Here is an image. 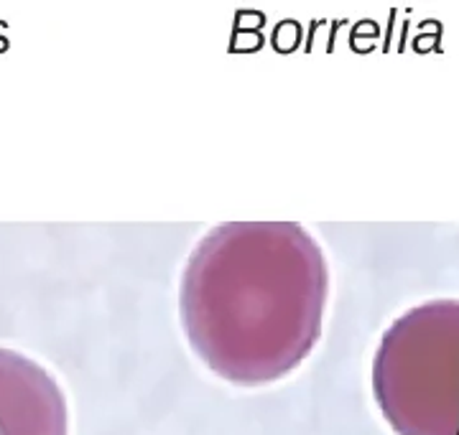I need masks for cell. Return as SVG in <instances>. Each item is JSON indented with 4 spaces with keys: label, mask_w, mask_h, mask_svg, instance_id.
<instances>
[{
    "label": "cell",
    "mask_w": 459,
    "mask_h": 435,
    "mask_svg": "<svg viewBox=\"0 0 459 435\" xmlns=\"http://www.w3.org/2000/svg\"><path fill=\"white\" fill-rule=\"evenodd\" d=\"M329 301L319 242L294 222H235L207 232L179 283L184 337L232 385L276 382L312 354Z\"/></svg>",
    "instance_id": "1"
},
{
    "label": "cell",
    "mask_w": 459,
    "mask_h": 435,
    "mask_svg": "<svg viewBox=\"0 0 459 435\" xmlns=\"http://www.w3.org/2000/svg\"><path fill=\"white\" fill-rule=\"evenodd\" d=\"M370 380L395 435H459V298L401 313L380 337Z\"/></svg>",
    "instance_id": "2"
},
{
    "label": "cell",
    "mask_w": 459,
    "mask_h": 435,
    "mask_svg": "<svg viewBox=\"0 0 459 435\" xmlns=\"http://www.w3.org/2000/svg\"><path fill=\"white\" fill-rule=\"evenodd\" d=\"M0 435H69V410L47 367L0 346Z\"/></svg>",
    "instance_id": "3"
}]
</instances>
